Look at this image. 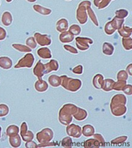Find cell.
Returning <instances> with one entry per match:
<instances>
[{
    "label": "cell",
    "instance_id": "cell-1",
    "mask_svg": "<svg viewBox=\"0 0 132 148\" xmlns=\"http://www.w3.org/2000/svg\"><path fill=\"white\" fill-rule=\"evenodd\" d=\"M91 6V3L88 0L81 2L78 5V9L76 11V18L78 22L81 24H85L88 20L87 9Z\"/></svg>",
    "mask_w": 132,
    "mask_h": 148
},
{
    "label": "cell",
    "instance_id": "cell-2",
    "mask_svg": "<svg viewBox=\"0 0 132 148\" xmlns=\"http://www.w3.org/2000/svg\"><path fill=\"white\" fill-rule=\"evenodd\" d=\"M93 41L92 40H90L88 37H77L76 38V44L79 49H81L82 51H84L83 46H85V49L86 50L89 48V45L93 44Z\"/></svg>",
    "mask_w": 132,
    "mask_h": 148
},
{
    "label": "cell",
    "instance_id": "cell-3",
    "mask_svg": "<svg viewBox=\"0 0 132 148\" xmlns=\"http://www.w3.org/2000/svg\"><path fill=\"white\" fill-rule=\"evenodd\" d=\"M35 39L36 40V41L38 42L39 45L41 46L44 45H50L51 43V38L48 36V35H42L40 33H35Z\"/></svg>",
    "mask_w": 132,
    "mask_h": 148
},
{
    "label": "cell",
    "instance_id": "cell-4",
    "mask_svg": "<svg viewBox=\"0 0 132 148\" xmlns=\"http://www.w3.org/2000/svg\"><path fill=\"white\" fill-rule=\"evenodd\" d=\"M60 41L63 43L71 42L74 40V35L70 32L64 31V32H62V33L60 35Z\"/></svg>",
    "mask_w": 132,
    "mask_h": 148
},
{
    "label": "cell",
    "instance_id": "cell-5",
    "mask_svg": "<svg viewBox=\"0 0 132 148\" xmlns=\"http://www.w3.org/2000/svg\"><path fill=\"white\" fill-rule=\"evenodd\" d=\"M56 29L59 32H64L68 29V21L65 18H62L56 23Z\"/></svg>",
    "mask_w": 132,
    "mask_h": 148
},
{
    "label": "cell",
    "instance_id": "cell-6",
    "mask_svg": "<svg viewBox=\"0 0 132 148\" xmlns=\"http://www.w3.org/2000/svg\"><path fill=\"white\" fill-rule=\"evenodd\" d=\"M33 9L35 11L39 13L42 15H49L51 14V10L49 8H46L44 6H40V5H34L33 6Z\"/></svg>",
    "mask_w": 132,
    "mask_h": 148
},
{
    "label": "cell",
    "instance_id": "cell-7",
    "mask_svg": "<svg viewBox=\"0 0 132 148\" xmlns=\"http://www.w3.org/2000/svg\"><path fill=\"white\" fill-rule=\"evenodd\" d=\"M12 21L13 18L10 13L8 12V11L3 13V16H2V22L4 25L9 26L12 23Z\"/></svg>",
    "mask_w": 132,
    "mask_h": 148
},
{
    "label": "cell",
    "instance_id": "cell-8",
    "mask_svg": "<svg viewBox=\"0 0 132 148\" xmlns=\"http://www.w3.org/2000/svg\"><path fill=\"white\" fill-rule=\"evenodd\" d=\"M45 67H47V69L45 71V73H49L52 71H57L59 68V64L56 60H51L50 63H48L45 65Z\"/></svg>",
    "mask_w": 132,
    "mask_h": 148
},
{
    "label": "cell",
    "instance_id": "cell-9",
    "mask_svg": "<svg viewBox=\"0 0 132 148\" xmlns=\"http://www.w3.org/2000/svg\"><path fill=\"white\" fill-rule=\"evenodd\" d=\"M36 90L39 92H44L48 89V84L44 80H38L35 84Z\"/></svg>",
    "mask_w": 132,
    "mask_h": 148
},
{
    "label": "cell",
    "instance_id": "cell-10",
    "mask_svg": "<svg viewBox=\"0 0 132 148\" xmlns=\"http://www.w3.org/2000/svg\"><path fill=\"white\" fill-rule=\"evenodd\" d=\"M110 0H93V3L99 10H102L109 5Z\"/></svg>",
    "mask_w": 132,
    "mask_h": 148
},
{
    "label": "cell",
    "instance_id": "cell-11",
    "mask_svg": "<svg viewBox=\"0 0 132 148\" xmlns=\"http://www.w3.org/2000/svg\"><path fill=\"white\" fill-rule=\"evenodd\" d=\"M66 132L67 133L69 134L70 136H72L74 135V132H77L79 135V136H81V127L78 126V125H75V124H72V125H70L68 127H66Z\"/></svg>",
    "mask_w": 132,
    "mask_h": 148
},
{
    "label": "cell",
    "instance_id": "cell-12",
    "mask_svg": "<svg viewBox=\"0 0 132 148\" xmlns=\"http://www.w3.org/2000/svg\"><path fill=\"white\" fill-rule=\"evenodd\" d=\"M44 66L41 64V62L39 61V62H38V64L36 65V67L34 68V71H33L34 75H35L36 77H38V78H42L43 75H44V71H42L41 69H42Z\"/></svg>",
    "mask_w": 132,
    "mask_h": 148
},
{
    "label": "cell",
    "instance_id": "cell-13",
    "mask_svg": "<svg viewBox=\"0 0 132 148\" xmlns=\"http://www.w3.org/2000/svg\"><path fill=\"white\" fill-rule=\"evenodd\" d=\"M37 53L40 57L44 58V59H50L51 57V51L48 49H46V48L40 49L37 51Z\"/></svg>",
    "mask_w": 132,
    "mask_h": 148
},
{
    "label": "cell",
    "instance_id": "cell-14",
    "mask_svg": "<svg viewBox=\"0 0 132 148\" xmlns=\"http://www.w3.org/2000/svg\"><path fill=\"white\" fill-rule=\"evenodd\" d=\"M103 52L106 55L111 56L114 52V47L111 45V44H109V43H104V45H103Z\"/></svg>",
    "mask_w": 132,
    "mask_h": 148
},
{
    "label": "cell",
    "instance_id": "cell-15",
    "mask_svg": "<svg viewBox=\"0 0 132 148\" xmlns=\"http://www.w3.org/2000/svg\"><path fill=\"white\" fill-rule=\"evenodd\" d=\"M118 30H119V33H120L121 36H123V37L129 36L131 35V28L122 25Z\"/></svg>",
    "mask_w": 132,
    "mask_h": 148
},
{
    "label": "cell",
    "instance_id": "cell-16",
    "mask_svg": "<svg viewBox=\"0 0 132 148\" xmlns=\"http://www.w3.org/2000/svg\"><path fill=\"white\" fill-rule=\"evenodd\" d=\"M116 30V27L113 25L111 21H108V23L105 25V33H107L108 35H111V34H113Z\"/></svg>",
    "mask_w": 132,
    "mask_h": 148
},
{
    "label": "cell",
    "instance_id": "cell-17",
    "mask_svg": "<svg viewBox=\"0 0 132 148\" xmlns=\"http://www.w3.org/2000/svg\"><path fill=\"white\" fill-rule=\"evenodd\" d=\"M87 14H88V16L91 18L92 21H93V23L95 24V25H96V26H98V25H99V23H98V21H97L96 16L95 15L94 11H93V10L91 9V7H89V8L87 9Z\"/></svg>",
    "mask_w": 132,
    "mask_h": 148
},
{
    "label": "cell",
    "instance_id": "cell-18",
    "mask_svg": "<svg viewBox=\"0 0 132 148\" xmlns=\"http://www.w3.org/2000/svg\"><path fill=\"white\" fill-rule=\"evenodd\" d=\"M94 134V128L91 125H85L83 127V135L85 136H93Z\"/></svg>",
    "mask_w": 132,
    "mask_h": 148
},
{
    "label": "cell",
    "instance_id": "cell-19",
    "mask_svg": "<svg viewBox=\"0 0 132 148\" xmlns=\"http://www.w3.org/2000/svg\"><path fill=\"white\" fill-rule=\"evenodd\" d=\"M128 16V11L127 10L120 9L116 11V17L120 19H124Z\"/></svg>",
    "mask_w": 132,
    "mask_h": 148
},
{
    "label": "cell",
    "instance_id": "cell-20",
    "mask_svg": "<svg viewBox=\"0 0 132 148\" xmlns=\"http://www.w3.org/2000/svg\"><path fill=\"white\" fill-rule=\"evenodd\" d=\"M111 22H112L113 25L116 27V29H119L123 25V23H124V19H120V18H116V17H115V18L112 19Z\"/></svg>",
    "mask_w": 132,
    "mask_h": 148
},
{
    "label": "cell",
    "instance_id": "cell-21",
    "mask_svg": "<svg viewBox=\"0 0 132 148\" xmlns=\"http://www.w3.org/2000/svg\"><path fill=\"white\" fill-rule=\"evenodd\" d=\"M115 82L111 79H106L105 81V86L103 87V90L105 91H110L112 90V85H114Z\"/></svg>",
    "mask_w": 132,
    "mask_h": 148
},
{
    "label": "cell",
    "instance_id": "cell-22",
    "mask_svg": "<svg viewBox=\"0 0 132 148\" xmlns=\"http://www.w3.org/2000/svg\"><path fill=\"white\" fill-rule=\"evenodd\" d=\"M60 80V79L57 75H51L49 78V82H50V84L52 86H60V82H59Z\"/></svg>",
    "mask_w": 132,
    "mask_h": 148
},
{
    "label": "cell",
    "instance_id": "cell-23",
    "mask_svg": "<svg viewBox=\"0 0 132 148\" xmlns=\"http://www.w3.org/2000/svg\"><path fill=\"white\" fill-rule=\"evenodd\" d=\"M70 33H72L73 35H78L79 33H81V28L78 25H72L70 27Z\"/></svg>",
    "mask_w": 132,
    "mask_h": 148
},
{
    "label": "cell",
    "instance_id": "cell-24",
    "mask_svg": "<svg viewBox=\"0 0 132 148\" xmlns=\"http://www.w3.org/2000/svg\"><path fill=\"white\" fill-rule=\"evenodd\" d=\"M123 45L127 50L131 49V38H123Z\"/></svg>",
    "mask_w": 132,
    "mask_h": 148
},
{
    "label": "cell",
    "instance_id": "cell-25",
    "mask_svg": "<svg viewBox=\"0 0 132 148\" xmlns=\"http://www.w3.org/2000/svg\"><path fill=\"white\" fill-rule=\"evenodd\" d=\"M8 113V107L5 105H0V116L7 115Z\"/></svg>",
    "mask_w": 132,
    "mask_h": 148
},
{
    "label": "cell",
    "instance_id": "cell-26",
    "mask_svg": "<svg viewBox=\"0 0 132 148\" xmlns=\"http://www.w3.org/2000/svg\"><path fill=\"white\" fill-rule=\"evenodd\" d=\"M26 44H27L29 46H30L31 49H34V48H36V40H35V38H33V37H29V38L26 40Z\"/></svg>",
    "mask_w": 132,
    "mask_h": 148
},
{
    "label": "cell",
    "instance_id": "cell-27",
    "mask_svg": "<svg viewBox=\"0 0 132 148\" xmlns=\"http://www.w3.org/2000/svg\"><path fill=\"white\" fill-rule=\"evenodd\" d=\"M127 78H128V76L124 71H120L117 75V79L119 80H127Z\"/></svg>",
    "mask_w": 132,
    "mask_h": 148
},
{
    "label": "cell",
    "instance_id": "cell-28",
    "mask_svg": "<svg viewBox=\"0 0 132 148\" xmlns=\"http://www.w3.org/2000/svg\"><path fill=\"white\" fill-rule=\"evenodd\" d=\"M125 85H126V82H118V84H115L114 83V90H123L124 86H125Z\"/></svg>",
    "mask_w": 132,
    "mask_h": 148
},
{
    "label": "cell",
    "instance_id": "cell-29",
    "mask_svg": "<svg viewBox=\"0 0 132 148\" xmlns=\"http://www.w3.org/2000/svg\"><path fill=\"white\" fill-rule=\"evenodd\" d=\"M82 66L81 65H78V66H77L75 68H74L73 69V72L75 73V74H78V75H81V74H82Z\"/></svg>",
    "mask_w": 132,
    "mask_h": 148
},
{
    "label": "cell",
    "instance_id": "cell-30",
    "mask_svg": "<svg viewBox=\"0 0 132 148\" xmlns=\"http://www.w3.org/2000/svg\"><path fill=\"white\" fill-rule=\"evenodd\" d=\"M64 49H66L67 51H69L70 52H71V53H75V54H77V53H78V51L75 49H74L73 47H71V46L64 45Z\"/></svg>",
    "mask_w": 132,
    "mask_h": 148
},
{
    "label": "cell",
    "instance_id": "cell-31",
    "mask_svg": "<svg viewBox=\"0 0 132 148\" xmlns=\"http://www.w3.org/2000/svg\"><path fill=\"white\" fill-rule=\"evenodd\" d=\"M6 35V30H5L4 29H3L2 27H0V40L5 39Z\"/></svg>",
    "mask_w": 132,
    "mask_h": 148
},
{
    "label": "cell",
    "instance_id": "cell-32",
    "mask_svg": "<svg viewBox=\"0 0 132 148\" xmlns=\"http://www.w3.org/2000/svg\"><path fill=\"white\" fill-rule=\"evenodd\" d=\"M28 2H29V3H34V2H36V0H27Z\"/></svg>",
    "mask_w": 132,
    "mask_h": 148
},
{
    "label": "cell",
    "instance_id": "cell-33",
    "mask_svg": "<svg viewBox=\"0 0 132 148\" xmlns=\"http://www.w3.org/2000/svg\"><path fill=\"white\" fill-rule=\"evenodd\" d=\"M6 1L7 2V3H10V2H11L12 0H6Z\"/></svg>",
    "mask_w": 132,
    "mask_h": 148
},
{
    "label": "cell",
    "instance_id": "cell-34",
    "mask_svg": "<svg viewBox=\"0 0 132 148\" xmlns=\"http://www.w3.org/2000/svg\"><path fill=\"white\" fill-rule=\"evenodd\" d=\"M67 1H70V0H67Z\"/></svg>",
    "mask_w": 132,
    "mask_h": 148
},
{
    "label": "cell",
    "instance_id": "cell-35",
    "mask_svg": "<svg viewBox=\"0 0 132 148\" xmlns=\"http://www.w3.org/2000/svg\"><path fill=\"white\" fill-rule=\"evenodd\" d=\"M110 1H111V0H110Z\"/></svg>",
    "mask_w": 132,
    "mask_h": 148
}]
</instances>
